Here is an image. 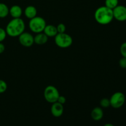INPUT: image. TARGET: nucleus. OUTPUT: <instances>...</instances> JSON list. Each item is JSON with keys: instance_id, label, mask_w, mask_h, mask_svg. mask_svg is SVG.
Instances as JSON below:
<instances>
[{"instance_id": "obj_1", "label": "nucleus", "mask_w": 126, "mask_h": 126, "mask_svg": "<svg viewBox=\"0 0 126 126\" xmlns=\"http://www.w3.org/2000/svg\"><path fill=\"white\" fill-rule=\"evenodd\" d=\"M25 23L20 18H13L8 23L6 28L7 35L11 37H18L25 32Z\"/></svg>"}, {"instance_id": "obj_2", "label": "nucleus", "mask_w": 126, "mask_h": 126, "mask_svg": "<svg viewBox=\"0 0 126 126\" xmlns=\"http://www.w3.org/2000/svg\"><path fill=\"white\" fill-rule=\"evenodd\" d=\"M94 18L99 24L102 25L109 24L114 19L113 10L105 6L99 7L95 12Z\"/></svg>"}, {"instance_id": "obj_3", "label": "nucleus", "mask_w": 126, "mask_h": 126, "mask_svg": "<svg viewBox=\"0 0 126 126\" xmlns=\"http://www.w3.org/2000/svg\"><path fill=\"white\" fill-rule=\"evenodd\" d=\"M46 26L45 19L41 17L36 16L30 20L29 28L32 32L34 33H39L43 32Z\"/></svg>"}, {"instance_id": "obj_4", "label": "nucleus", "mask_w": 126, "mask_h": 126, "mask_svg": "<svg viewBox=\"0 0 126 126\" xmlns=\"http://www.w3.org/2000/svg\"><path fill=\"white\" fill-rule=\"evenodd\" d=\"M54 41L55 44L60 48H68L73 43V38L71 36L65 33H57Z\"/></svg>"}, {"instance_id": "obj_5", "label": "nucleus", "mask_w": 126, "mask_h": 126, "mask_svg": "<svg viewBox=\"0 0 126 126\" xmlns=\"http://www.w3.org/2000/svg\"><path fill=\"white\" fill-rule=\"evenodd\" d=\"M60 96L59 91L54 86H48L45 88L44 91V97L46 100L50 103L57 102Z\"/></svg>"}, {"instance_id": "obj_6", "label": "nucleus", "mask_w": 126, "mask_h": 126, "mask_svg": "<svg viewBox=\"0 0 126 126\" xmlns=\"http://www.w3.org/2000/svg\"><path fill=\"white\" fill-rule=\"evenodd\" d=\"M110 106L115 109H118L123 107L126 102V96L123 92H116L113 94L110 98Z\"/></svg>"}, {"instance_id": "obj_7", "label": "nucleus", "mask_w": 126, "mask_h": 126, "mask_svg": "<svg viewBox=\"0 0 126 126\" xmlns=\"http://www.w3.org/2000/svg\"><path fill=\"white\" fill-rule=\"evenodd\" d=\"M18 41L20 44L26 47H31L34 44V36L31 33L23 32L18 36Z\"/></svg>"}, {"instance_id": "obj_8", "label": "nucleus", "mask_w": 126, "mask_h": 126, "mask_svg": "<svg viewBox=\"0 0 126 126\" xmlns=\"http://www.w3.org/2000/svg\"><path fill=\"white\" fill-rule=\"evenodd\" d=\"M113 17L119 22L126 20V7L123 5H118L113 9Z\"/></svg>"}, {"instance_id": "obj_9", "label": "nucleus", "mask_w": 126, "mask_h": 126, "mask_svg": "<svg viewBox=\"0 0 126 126\" xmlns=\"http://www.w3.org/2000/svg\"><path fill=\"white\" fill-rule=\"evenodd\" d=\"M63 105L57 102L52 103L50 112H51V114L53 116L55 117V118H59L63 114Z\"/></svg>"}, {"instance_id": "obj_10", "label": "nucleus", "mask_w": 126, "mask_h": 126, "mask_svg": "<svg viewBox=\"0 0 126 126\" xmlns=\"http://www.w3.org/2000/svg\"><path fill=\"white\" fill-rule=\"evenodd\" d=\"M103 114H104V113H103V109H102V107H95L92 110L91 113V118H92L93 120L95 121H100L103 118Z\"/></svg>"}, {"instance_id": "obj_11", "label": "nucleus", "mask_w": 126, "mask_h": 126, "mask_svg": "<svg viewBox=\"0 0 126 126\" xmlns=\"http://www.w3.org/2000/svg\"><path fill=\"white\" fill-rule=\"evenodd\" d=\"M22 13V9L18 5H14L9 9V14L13 18H20Z\"/></svg>"}, {"instance_id": "obj_12", "label": "nucleus", "mask_w": 126, "mask_h": 126, "mask_svg": "<svg viewBox=\"0 0 126 126\" xmlns=\"http://www.w3.org/2000/svg\"><path fill=\"white\" fill-rule=\"evenodd\" d=\"M48 38L49 37L43 32L37 33L36 35L34 36V43L38 45H43L48 41Z\"/></svg>"}, {"instance_id": "obj_13", "label": "nucleus", "mask_w": 126, "mask_h": 126, "mask_svg": "<svg viewBox=\"0 0 126 126\" xmlns=\"http://www.w3.org/2000/svg\"><path fill=\"white\" fill-rule=\"evenodd\" d=\"M43 33L48 37H55L58 33L57 27L52 25H46Z\"/></svg>"}, {"instance_id": "obj_14", "label": "nucleus", "mask_w": 126, "mask_h": 126, "mask_svg": "<svg viewBox=\"0 0 126 126\" xmlns=\"http://www.w3.org/2000/svg\"><path fill=\"white\" fill-rule=\"evenodd\" d=\"M24 14L27 18L30 20L34 18L37 15V9L34 6H28L25 9Z\"/></svg>"}, {"instance_id": "obj_15", "label": "nucleus", "mask_w": 126, "mask_h": 126, "mask_svg": "<svg viewBox=\"0 0 126 126\" xmlns=\"http://www.w3.org/2000/svg\"><path fill=\"white\" fill-rule=\"evenodd\" d=\"M9 14V9L4 3L0 2V18H5Z\"/></svg>"}, {"instance_id": "obj_16", "label": "nucleus", "mask_w": 126, "mask_h": 126, "mask_svg": "<svg viewBox=\"0 0 126 126\" xmlns=\"http://www.w3.org/2000/svg\"><path fill=\"white\" fill-rule=\"evenodd\" d=\"M119 5V0H105V6L113 10Z\"/></svg>"}, {"instance_id": "obj_17", "label": "nucleus", "mask_w": 126, "mask_h": 126, "mask_svg": "<svg viewBox=\"0 0 126 126\" xmlns=\"http://www.w3.org/2000/svg\"><path fill=\"white\" fill-rule=\"evenodd\" d=\"M100 105L102 108H107L110 107V101L107 98H103L100 102Z\"/></svg>"}, {"instance_id": "obj_18", "label": "nucleus", "mask_w": 126, "mask_h": 126, "mask_svg": "<svg viewBox=\"0 0 126 126\" xmlns=\"http://www.w3.org/2000/svg\"><path fill=\"white\" fill-rule=\"evenodd\" d=\"M7 88V83L4 80L0 79V94H2L6 92Z\"/></svg>"}, {"instance_id": "obj_19", "label": "nucleus", "mask_w": 126, "mask_h": 126, "mask_svg": "<svg viewBox=\"0 0 126 126\" xmlns=\"http://www.w3.org/2000/svg\"><path fill=\"white\" fill-rule=\"evenodd\" d=\"M56 27L58 33H65V31H66V26L65 25V24H63L62 23H60Z\"/></svg>"}, {"instance_id": "obj_20", "label": "nucleus", "mask_w": 126, "mask_h": 126, "mask_svg": "<svg viewBox=\"0 0 126 126\" xmlns=\"http://www.w3.org/2000/svg\"><path fill=\"white\" fill-rule=\"evenodd\" d=\"M6 36H7V33H6V30L0 27V43H2L6 39Z\"/></svg>"}, {"instance_id": "obj_21", "label": "nucleus", "mask_w": 126, "mask_h": 126, "mask_svg": "<svg viewBox=\"0 0 126 126\" xmlns=\"http://www.w3.org/2000/svg\"><path fill=\"white\" fill-rule=\"evenodd\" d=\"M120 53L123 57L126 58V42L123 43L121 46Z\"/></svg>"}, {"instance_id": "obj_22", "label": "nucleus", "mask_w": 126, "mask_h": 126, "mask_svg": "<svg viewBox=\"0 0 126 126\" xmlns=\"http://www.w3.org/2000/svg\"><path fill=\"white\" fill-rule=\"evenodd\" d=\"M119 65L121 68L123 69H126V58L122 57L119 61Z\"/></svg>"}, {"instance_id": "obj_23", "label": "nucleus", "mask_w": 126, "mask_h": 126, "mask_svg": "<svg viewBox=\"0 0 126 126\" xmlns=\"http://www.w3.org/2000/svg\"><path fill=\"white\" fill-rule=\"evenodd\" d=\"M66 98L64 96H62L60 95V96H59V98L57 100V102H59V103H61L62 105H64L65 103V102H66Z\"/></svg>"}, {"instance_id": "obj_24", "label": "nucleus", "mask_w": 126, "mask_h": 126, "mask_svg": "<svg viewBox=\"0 0 126 126\" xmlns=\"http://www.w3.org/2000/svg\"><path fill=\"white\" fill-rule=\"evenodd\" d=\"M5 50V46L2 43H0V54L4 52Z\"/></svg>"}, {"instance_id": "obj_25", "label": "nucleus", "mask_w": 126, "mask_h": 126, "mask_svg": "<svg viewBox=\"0 0 126 126\" xmlns=\"http://www.w3.org/2000/svg\"><path fill=\"white\" fill-rule=\"evenodd\" d=\"M103 126H114L113 124H111V123H107V124H105Z\"/></svg>"}]
</instances>
